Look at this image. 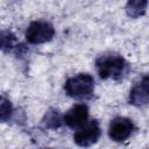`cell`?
Segmentation results:
<instances>
[{"mask_svg":"<svg viewBox=\"0 0 149 149\" xmlns=\"http://www.w3.org/2000/svg\"><path fill=\"white\" fill-rule=\"evenodd\" d=\"M95 66L101 79L118 80L125 73L127 63L118 54H105L95 61Z\"/></svg>","mask_w":149,"mask_h":149,"instance_id":"1","label":"cell"},{"mask_svg":"<svg viewBox=\"0 0 149 149\" xmlns=\"http://www.w3.org/2000/svg\"><path fill=\"white\" fill-rule=\"evenodd\" d=\"M64 90L66 94L74 99H87L93 94L94 79L88 73H79L65 81Z\"/></svg>","mask_w":149,"mask_h":149,"instance_id":"2","label":"cell"},{"mask_svg":"<svg viewBox=\"0 0 149 149\" xmlns=\"http://www.w3.org/2000/svg\"><path fill=\"white\" fill-rule=\"evenodd\" d=\"M55 35V29L52 24L47 21H34L26 30V40L30 44H42L49 42Z\"/></svg>","mask_w":149,"mask_h":149,"instance_id":"3","label":"cell"},{"mask_svg":"<svg viewBox=\"0 0 149 149\" xmlns=\"http://www.w3.org/2000/svg\"><path fill=\"white\" fill-rule=\"evenodd\" d=\"M101 135L100 126L97 120L85 122L73 135V141L80 147H90L94 144Z\"/></svg>","mask_w":149,"mask_h":149,"instance_id":"4","label":"cell"},{"mask_svg":"<svg viewBox=\"0 0 149 149\" xmlns=\"http://www.w3.org/2000/svg\"><path fill=\"white\" fill-rule=\"evenodd\" d=\"M134 128V123L130 119L125 116H116L109 123L108 136L115 142H123L133 134Z\"/></svg>","mask_w":149,"mask_h":149,"instance_id":"5","label":"cell"},{"mask_svg":"<svg viewBox=\"0 0 149 149\" xmlns=\"http://www.w3.org/2000/svg\"><path fill=\"white\" fill-rule=\"evenodd\" d=\"M88 118V107L84 104H77L71 107L63 118V121L70 128H79L81 127Z\"/></svg>","mask_w":149,"mask_h":149,"instance_id":"6","label":"cell"},{"mask_svg":"<svg viewBox=\"0 0 149 149\" xmlns=\"http://www.w3.org/2000/svg\"><path fill=\"white\" fill-rule=\"evenodd\" d=\"M149 101L148 76H144L129 92V104L134 106H144Z\"/></svg>","mask_w":149,"mask_h":149,"instance_id":"7","label":"cell"},{"mask_svg":"<svg viewBox=\"0 0 149 149\" xmlns=\"http://www.w3.org/2000/svg\"><path fill=\"white\" fill-rule=\"evenodd\" d=\"M147 0H129L126 5V13L129 17H140L144 15L147 10Z\"/></svg>","mask_w":149,"mask_h":149,"instance_id":"8","label":"cell"},{"mask_svg":"<svg viewBox=\"0 0 149 149\" xmlns=\"http://www.w3.org/2000/svg\"><path fill=\"white\" fill-rule=\"evenodd\" d=\"M43 126L48 129H57L62 126V122H63V119H62V115L61 113L55 109V108H51L49 109L45 114H44V118H43Z\"/></svg>","mask_w":149,"mask_h":149,"instance_id":"9","label":"cell"},{"mask_svg":"<svg viewBox=\"0 0 149 149\" xmlns=\"http://www.w3.org/2000/svg\"><path fill=\"white\" fill-rule=\"evenodd\" d=\"M13 113V105L9 98L5 94L0 95V122L7 121Z\"/></svg>","mask_w":149,"mask_h":149,"instance_id":"10","label":"cell"},{"mask_svg":"<svg viewBox=\"0 0 149 149\" xmlns=\"http://www.w3.org/2000/svg\"><path fill=\"white\" fill-rule=\"evenodd\" d=\"M16 41L15 35L9 30H3L0 33V49L1 50H9L14 47Z\"/></svg>","mask_w":149,"mask_h":149,"instance_id":"11","label":"cell"}]
</instances>
